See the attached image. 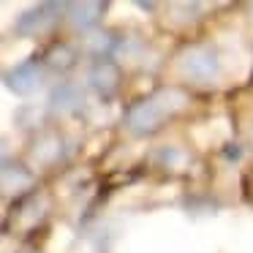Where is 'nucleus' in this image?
Wrapping results in <instances>:
<instances>
[{"instance_id":"nucleus-8","label":"nucleus","mask_w":253,"mask_h":253,"mask_svg":"<svg viewBox=\"0 0 253 253\" xmlns=\"http://www.w3.org/2000/svg\"><path fill=\"white\" fill-rule=\"evenodd\" d=\"M104 3H74V6H68V17H71V22L77 25V28H90V25H95L101 19V11H104Z\"/></svg>"},{"instance_id":"nucleus-5","label":"nucleus","mask_w":253,"mask_h":253,"mask_svg":"<svg viewBox=\"0 0 253 253\" xmlns=\"http://www.w3.org/2000/svg\"><path fill=\"white\" fill-rule=\"evenodd\" d=\"M87 82L101 98H106V95H112L117 90L120 71H117V66L109 60V57H98V60L90 66V71H87Z\"/></svg>"},{"instance_id":"nucleus-7","label":"nucleus","mask_w":253,"mask_h":253,"mask_svg":"<svg viewBox=\"0 0 253 253\" xmlns=\"http://www.w3.org/2000/svg\"><path fill=\"white\" fill-rule=\"evenodd\" d=\"M30 182H33V174L25 166L11 164V161L3 164V191L6 193H19L25 188H30Z\"/></svg>"},{"instance_id":"nucleus-2","label":"nucleus","mask_w":253,"mask_h":253,"mask_svg":"<svg viewBox=\"0 0 253 253\" xmlns=\"http://www.w3.org/2000/svg\"><path fill=\"white\" fill-rule=\"evenodd\" d=\"M60 11H68V3H39V6L28 8L19 14V19L14 22V33L17 36H36L44 33L55 25V19L60 17Z\"/></svg>"},{"instance_id":"nucleus-3","label":"nucleus","mask_w":253,"mask_h":253,"mask_svg":"<svg viewBox=\"0 0 253 253\" xmlns=\"http://www.w3.org/2000/svg\"><path fill=\"white\" fill-rule=\"evenodd\" d=\"M182 71H185V77L193 79V82L210 84V82H215L218 74H220V60L212 49L199 46V49H191V52L182 55Z\"/></svg>"},{"instance_id":"nucleus-11","label":"nucleus","mask_w":253,"mask_h":253,"mask_svg":"<svg viewBox=\"0 0 253 253\" xmlns=\"http://www.w3.org/2000/svg\"><path fill=\"white\" fill-rule=\"evenodd\" d=\"M49 63H52L55 68H68V66L74 63V52L68 49V46H57V49H52Z\"/></svg>"},{"instance_id":"nucleus-9","label":"nucleus","mask_w":253,"mask_h":253,"mask_svg":"<svg viewBox=\"0 0 253 253\" xmlns=\"http://www.w3.org/2000/svg\"><path fill=\"white\" fill-rule=\"evenodd\" d=\"M33 158L39 164H55L57 158H63V142L57 136H44L36 142L33 147Z\"/></svg>"},{"instance_id":"nucleus-10","label":"nucleus","mask_w":253,"mask_h":253,"mask_svg":"<svg viewBox=\"0 0 253 253\" xmlns=\"http://www.w3.org/2000/svg\"><path fill=\"white\" fill-rule=\"evenodd\" d=\"M117 46V39L112 33H95V36H90V49L95 52V55H101V57H106L112 49Z\"/></svg>"},{"instance_id":"nucleus-12","label":"nucleus","mask_w":253,"mask_h":253,"mask_svg":"<svg viewBox=\"0 0 253 253\" xmlns=\"http://www.w3.org/2000/svg\"><path fill=\"white\" fill-rule=\"evenodd\" d=\"M158 158L166 161V164H177V161H182V153H180V150H161Z\"/></svg>"},{"instance_id":"nucleus-4","label":"nucleus","mask_w":253,"mask_h":253,"mask_svg":"<svg viewBox=\"0 0 253 253\" xmlns=\"http://www.w3.org/2000/svg\"><path fill=\"white\" fill-rule=\"evenodd\" d=\"M3 82H6V87L11 90L14 95L28 98V95H33L36 90L44 84V71H41V66L36 60H25V63H19V66L8 68Z\"/></svg>"},{"instance_id":"nucleus-6","label":"nucleus","mask_w":253,"mask_h":253,"mask_svg":"<svg viewBox=\"0 0 253 253\" xmlns=\"http://www.w3.org/2000/svg\"><path fill=\"white\" fill-rule=\"evenodd\" d=\"M82 101H84V95H82V90L77 87V84H68V82H60L57 87H52V93H49V109L52 112H74V109H79L82 106Z\"/></svg>"},{"instance_id":"nucleus-1","label":"nucleus","mask_w":253,"mask_h":253,"mask_svg":"<svg viewBox=\"0 0 253 253\" xmlns=\"http://www.w3.org/2000/svg\"><path fill=\"white\" fill-rule=\"evenodd\" d=\"M185 106V93L180 90H161L155 95H147L139 104H133L126 115V126L131 133L144 136V133H153L169 120L171 115Z\"/></svg>"}]
</instances>
